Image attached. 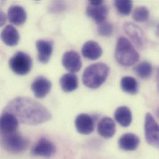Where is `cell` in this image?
<instances>
[{"label":"cell","instance_id":"cell-28","mask_svg":"<svg viewBox=\"0 0 159 159\" xmlns=\"http://www.w3.org/2000/svg\"><path fill=\"white\" fill-rule=\"evenodd\" d=\"M91 4H102L103 0H88Z\"/></svg>","mask_w":159,"mask_h":159},{"label":"cell","instance_id":"cell-5","mask_svg":"<svg viewBox=\"0 0 159 159\" xmlns=\"http://www.w3.org/2000/svg\"><path fill=\"white\" fill-rule=\"evenodd\" d=\"M11 70L16 75L24 76L31 70L32 61L31 58L22 52L16 53L9 61Z\"/></svg>","mask_w":159,"mask_h":159},{"label":"cell","instance_id":"cell-4","mask_svg":"<svg viewBox=\"0 0 159 159\" xmlns=\"http://www.w3.org/2000/svg\"><path fill=\"white\" fill-rule=\"evenodd\" d=\"M0 145L2 149L12 154L24 152L29 147V141L16 131L1 135Z\"/></svg>","mask_w":159,"mask_h":159},{"label":"cell","instance_id":"cell-16","mask_svg":"<svg viewBox=\"0 0 159 159\" xmlns=\"http://www.w3.org/2000/svg\"><path fill=\"white\" fill-rule=\"evenodd\" d=\"M97 131L103 138L110 139L115 134L116 125L111 118L105 117L99 121L97 125Z\"/></svg>","mask_w":159,"mask_h":159},{"label":"cell","instance_id":"cell-27","mask_svg":"<svg viewBox=\"0 0 159 159\" xmlns=\"http://www.w3.org/2000/svg\"><path fill=\"white\" fill-rule=\"evenodd\" d=\"M7 17L6 14L0 11V27L4 25L6 22Z\"/></svg>","mask_w":159,"mask_h":159},{"label":"cell","instance_id":"cell-25","mask_svg":"<svg viewBox=\"0 0 159 159\" xmlns=\"http://www.w3.org/2000/svg\"><path fill=\"white\" fill-rule=\"evenodd\" d=\"M149 16L148 9L144 6H140L136 8L133 14V19L138 22H143L146 21Z\"/></svg>","mask_w":159,"mask_h":159},{"label":"cell","instance_id":"cell-9","mask_svg":"<svg viewBox=\"0 0 159 159\" xmlns=\"http://www.w3.org/2000/svg\"><path fill=\"white\" fill-rule=\"evenodd\" d=\"M62 64L66 70L73 73L78 72L82 68L80 55L75 51L67 52L64 54Z\"/></svg>","mask_w":159,"mask_h":159},{"label":"cell","instance_id":"cell-29","mask_svg":"<svg viewBox=\"0 0 159 159\" xmlns=\"http://www.w3.org/2000/svg\"><path fill=\"white\" fill-rule=\"evenodd\" d=\"M37 1H39V0H37Z\"/></svg>","mask_w":159,"mask_h":159},{"label":"cell","instance_id":"cell-18","mask_svg":"<svg viewBox=\"0 0 159 159\" xmlns=\"http://www.w3.org/2000/svg\"><path fill=\"white\" fill-rule=\"evenodd\" d=\"M102 48L100 45L94 41H88L84 43L82 48V54L85 58L90 60H96L102 55Z\"/></svg>","mask_w":159,"mask_h":159},{"label":"cell","instance_id":"cell-15","mask_svg":"<svg viewBox=\"0 0 159 159\" xmlns=\"http://www.w3.org/2000/svg\"><path fill=\"white\" fill-rule=\"evenodd\" d=\"M119 148L125 151H133L138 149L140 144L139 138L133 133L122 135L118 141Z\"/></svg>","mask_w":159,"mask_h":159},{"label":"cell","instance_id":"cell-14","mask_svg":"<svg viewBox=\"0 0 159 159\" xmlns=\"http://www.w3.org/2000/svg\"><path fill=\"white\" fill-rule=\"evenodd\" d=\"M75 126L78 132L81 134L88 135L94 130V122L92 118L85 113L80 114L76 117Z\"/></svg>","mask_w":159,"mask_h":159},{"label":"cell","instance_id":"cell-22","mask_svg":"<svg viewBox=\"0 0 159 159\" xmlns=\"http://www.w3.org/2000/svg\"><path fill=\"white\" fill-rule=\"evenodd\" d=\"M121 88L125 92L135 95L139 92V84L136 80L131 76H125L121 80Z\"/></svg>","mask_w":159,"mask_h":159},{"label":"cell","instance_id":"cell-13","mask_svg":"<svg viewBox=\"0 0 159 159\" xmlns=\"http://www.w3.org/2000/svg\"><path fill=\"white\" fill-rule=\"evenodd\" d=\"M36 47L38 51L39 61L43 64L47 63L50 60L53 52V42L51 40H39L36 42Z\"/></svg>","mask_w":159,"mask_h":159},{"label":"cell","instance_id":"cell-20","mask_svg":"<svg viewBox=\"0 0 159 159\" xmlns=\"http://www.w3.org/2000/svg\"><path fill=\"white\" fill-rule=\"evenodd\" d=\"M114 116L117 123L123 127H128L133 120L130 109L125 106L118 107L114 113Z\"/></svg>","mask_w":159,"mask_h":159},{"label":"cell","instance_id":"cell-17","mask_svg":"<svg viewBox=\"0 0 159 159\" xmlns=\"http://www.w3.org/2000/svg\"><path fill=\"white\" fill-rule=\"evenodd\" d=\"M7 18L12 24L21 25L26 20L27 14L22 7L18 5H13L8 9Z\"/></svg>","mask_w":159,"mask_h":159},{"label":"cell","instance_id":"cell-8","mask_svg":"<svg viewBox=\"0 0 159 159\" xmlns=\"http://www.w3.org/2000/svg\"><path fill=\"white\" fill-rule=\"evenodd\" d=\"M19 121L12 113L4 111L0 116V134L4 135L17 131Z\"/></svg>","mask_w":159,"mask_h":159},{"label":"cell","instance_id":"cell-12","mask_svg":"<svg viewBox=\"0 0 159 159\" xmlns=\"http://www.w3.org/2000/svg\"><path fill=\"white\" fill-rule=\"evenodd\" d=\"M86 13L98 24L105 21L108 13V7L105 4H90L87 7Z\"/></svg>","mask_w":159,"mask_h":159},{"label":"cell","instance_id":"cell-19","mask_svg":"<svg viewBox=\"0 0 159 159\" xmlns=\"http://www.w3.org/2000/svg\"><path fill=\"white\" fill-rule=\"evenodd\" d=\"M1 39L6 45L14 47L17 45L20 37L17 29L14 26L8 25L2 30Z\"/></svg>","mask_w":159,"mask_h":159},{"label":"cell","instance_id":"cell-7","mask_svg":"<svg viewBox=\"0 0 159 159\" xmlns=\"http://www.w3.org/2000/svg\"><path fill=\"white\" fill-rule=\"evenodd\" d=\"M56 152L57 149L55 144L45 138L40 139L31 150L33 156L47 158L53 157Z\"/></svg>","mask_w":159,"mask_h":159},{"label":"cell","instance_id":"cell-1","mask_svg":"<svg viewBox=\"0 0 159 159\" xmlns=\"http://www.w3.org/2000/svg\"><path fill=\"white\" fill-rule=\"evenodd\" d=\"M4 111L13 114L19 122L25 125H39L52 118L51 113L46 107L29 97H19L12 99Z\"/></svg>","mask_w":159,"mask_h":159},{"label":"cell","instance_id":"cell-11","mask_svg":"<svg viewBox=\"0 0 159 159\" xmlns=\"http://www.w3.org/2000/svg\"><path fill=\"white\" fill-rule=\"evenodd\" d=\"M124 30L138 47H142L144 44V35L142 29L131 22H126L123 26Z\"/></svg>","mask_w":159,"mask_h":159},{"label":"cell","instance_id":"cell-10","mask_svg":"<svg viewBox=\"0 0 159 159\" xmlns=\"http://www.w3.org/2000/svg\"><path fill=\"white\" fill-rule=\"evenodd\" d=\"M31 89L37 98H43L50 92L52 82L45 77L39 76L32 82Z\"/></svg>","mask_w":159,"mask_h":159},{"label":"cell","instance_id":"cell-2","mask_svg":"<svg viewBox=\"0 0 159 159\" xmlns=\"http://www.w3.org/2000/svg\"><path fill=\"white\" fill-rule=\"evenodd\" d=\"M109 73L110 68L105 63H98L91 65L84 70L82 82L88 88L98 89L105 82Z\"/></svg>","mask_w":159,"mask_h":159},{"label":"cell","instance_id":"cell-26","mask_svg":"<svg viewBox=\"0 0 159 159\" xmlns=\"http://www.w3.org/2000/svg\"><path fill=\"white\" fill-rule=\"evenodd\" d=\"M97 32L100 36L110 37L113 34V27L110 22L103 21L98 24Z\"/></svg>","mask_w":159,"mask_h":159},{"label":"cell","instance_id":"cell-24","mask_svg":"<svg viewBox=\"0 0 159 159\" xmlns=\"http://www.w3.org/2000/svg\"><path fill=\"white\" fill-rule=\"evenodd\" d=\"M114 5L118 12L122 16H128L132 10V0H114Z\"/></svg>","mask_w":159,"mask_h":159},{"label":"cell","instance_id":"cell-3","mask_svg":"<svg viewBox=\"0 0 159 159\" xmlns=\"http://www.w3.org/2000/svg\"><path fill=\"white\" fill-rule=\"evenodd\" d=\"M115 58L120 65L128 67L139 61V54L128 39L121 37L117 40Z\"/></svg>","mask_w":159,"mask_h":159},{"label":"cell","instance_id":"cell-21","mask_svg":"<svg viewBox=\"0 0 159 159\" xmlns=\"http://www.w3.org/2000/svg\"><path fill=\"white\" fill-rule=\"evenodd\" d=\"M60 86L65 92H71L78 87L79 82L77 76L73 73H66L61 76L60 80Z\"/></svg>","mask_w":159,"mask_h":159},{"label":"cell","instance_id":"cell-23","mask_svg":"<svg viewBox=\"0 0 159 159\" xmlns=\"http://www.w3.org/2000/svg\"><path fill=\"white\" fill-rule=\"evenodd\" d=\"M153 71L152 65L148 61L140 63L134 68V72L140 78L146 80L149 78Z\"/></svg>","mask_w":159,"mask_h":159},{"label":"cell","instance_id":"cell-6","mask_svg":"<svg viewBox=\"0 0 159 159\" xmlns=\"http://www.w3.org/2000/svg\"><path fill=\"white\" fill-rule=\"evenodd\" d=\"M159 127L154 116L148 113L145 118V138L147 143L153 147L159 148Z\"/></svg>","mask_w":159,"mask_h":159}]
</instances>
